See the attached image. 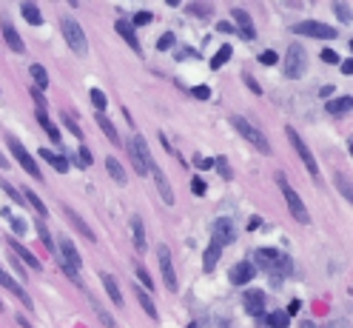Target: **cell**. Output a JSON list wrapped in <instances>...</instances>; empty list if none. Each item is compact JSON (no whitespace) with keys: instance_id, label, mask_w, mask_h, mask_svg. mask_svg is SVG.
<instances>
[{"instance_id":"obj_1","label":"cell","mask_w":353,"mask_h":328,"mask_svg":"<svg viewBox=\"0 0 353 328\" xmlns=\"http://www.w3.org/2000/svg\"><path fill=\"white\" fill-rule=\"evenodd\" d=\"M54 249H57V260H60L63 271L69 274L74 282H80V269H83V260H80L77 249L72 246V240H69V237H60V243H57Z\"/></svg>"},{"instance_id":"obj_2","label":"cell","mask_w":353,"mask_h":328,"mask_svg":"<svg viewBox=\"0 0 353 328\" xmlns=\"http://www.w3.org/2000/svg\"><path fill=\"white\" fill-rule=\"evenodd\" d=\"M276 186H279V191H282V197H285V203H288V209H291V214L296 217V220L302 223V226H307L311 223V214H307V209H305V203H302V197L291 189V183H288V177L279 171L276 174Z\"/></svg>"},{"instance_id":"obj_3","label":"cell","mask_w":353,"mask_h":328,"mask_svg":"<svg viewBox=\"0 0 353 328\" xmlns=\"http://www.w3.org/2000/svg\"><path fill=\"white\" fill-rule=\"evenodd\" d=\"M231 126H234V128H236L239 135L245 137L248 143H254V146L262 151V155H271V143L265 140V135H262V131H259L254 123H248V120L242 117V115H231Z\"/></svg>"},{"instance_id":"obj_4","label":"cell","mask_w":353,"mask_h":328,"mask_svg":"<svg viewBox=\"0 0 353 328\" xmlns=\"http://www.w3.org/2000/svg\"><path fill=\"white\" fill-rule=\"evenodd\" d=\"M285 135H288V140H291V146H294V151H296V155H299V160L305 163V168H307V174H311V177L314 180H319V166H316V157H314V151L311 148H307V143L296 135V128H285Z\"/></svg>"},{"instance_id":"obj_5","label":"cell","mask_w":353,"mask_h":328,"mask_svg":"<svg viewBox=\"0 0 353 328\" xmlns=\"http://www.w3.org/2000/svg\"><path fill=\"white\" fill-rule=\"evenodd\" d=\"M128 151H131V160H134V168H137V174H140V177H143V174H151L154 157H151L148 143H145V137H143V135L131 137V143H128Z\"/></svg>"},{"instance_id":"obj_6","label":"cell","mask_w":353,"mask_h":328,"mask_svg":"<svg viewBox=\"0 0 353 328\" xmlns=\"http://www.w3.org/2000/svg\"><path fill=\"white\" fill-rule=\"evenodd\" d=\"M60 29H63L65 43H69V46H72V52L83 57V55L88 52V40H85V35H83V29H80L77 20H72V17H63V20H60Z\"/></svg>"},{"instance_id":"obj_7","label":"cell","mask_w":353,"mask_h":328,"mask_svg":"<svg viewBox=\"0 0 353 328\" xmlns=\"http://www.w3.org/2000/svg\"><path fill=\"white\" fill-rule=\"evenodd\" d=\"M294 35H305V37H316V40H334L339 32L327 23H319V20H302V23L291 26Z\"/></svg>"},{"instance_id":"obj_8","label":"cell","mask_w":353,"mask_h":328,"mask_svg":"<svg viewBox=\"0 0 353 328\" xmlns=\"http://www.w3.org/2000/svg\"><path fill=\"white\" fill-rule=\"evenodd\" d=\"M307 69V55L302 46H291L288 55H285V77H291V80H299Z\"/></svg>"},{"instance_id":"obj_9","label":"cell","mask_w":353,"mask_h":328,"mask_svg":"<svg viewBox=\"0 0 353 328\" xmlns=\"http://www.w3.org/2000/svg\"><path fill=\"white\" fill-rule=\"evenodd\" d=\"M6 143H9V151H12V155H14V160L20 163V168H23L26 174H32V177H34V180H40V177H43V174H40L37 163L32 160V155H29V151L23 148V143H20L17 137H9Z\"/></svg>"},{"instance_id":"obj_10","label":"cell","mask_w":353,"mask_h":328,"mask_svg":"<svg viewBox=\"0 0 353 328\" xmlns=\"http://www.w3.org/2000/svg\"><path fill=\"white\" fill-rule=\"evenodd\" d=\"M231 243H234V223L228 217H219V220H214V226H211V246L223 249Z\"/></svg>"},{"instance_id":"obj_11","label":"cell","mask_w":353,"mask_h":328,"mask_svg":"<svg viewBox=\"0 0 353 328\" xmlns=\"http://www.w3.org/2000/svg\"><path fill=\"white\" fill-rule=\"evenodd\" d=\"M279 254L282 251H276V249H256V251H251V257H248V262L254 266V271H274V266H276V260H279Z\"/></svg>"},{"instance_id":"obj_12","label":"cell","mask_w":353,"mask_h":328,"mask_svg":"<svg viewBox=\"0 0 353 328\" xmlns=\"http://www.w3.org/2000/svg\"><path fill=\"white\" fill-rule=\"evenodd\" d=\"M157 260H160V271H163L165 289H168V291H176V289H180V282H176V274H174V260H171L168 246H160V249H157Z\"/></svg>"},{"instance_id":"obj_13","label":"cell","mask_w":353,"mask_h":328,"mask_svg":"<svg viewBox=\"0 0 353 328\" xmlns=\"http://www.w3.org/2000/svg\"><path fill=\"white\" fill-rule=\"evenodd\" d=\"M231 20H234V29H239V35L245 40H254L256 37V29H254V20L245 9H231Z\"/></svg>"},{"instance_id":"obj_14","label":"cell","mask_w":353,"mask_h":328,"mask_svg":"<svg viewBox=\"0 0 353 328\" xmlns=\"http://www.w3.org/2000/svg\"><path fill=\"white\" fill-rule=\"evenodd\" d=\"M242 305H245V311L256 320L265 317V291H245L242 294Z\"/></svg>"},{"instance_id":"obj_15","label":"cell","mask_w":353,"mask_h":328,"mask_svg":"<svg viewBox=\"0 0 353 328\" xmlns=\"http://www.w3.org/2000/svg\"><path fill=\"white\" fill-rule=\"evenodd\" d=\"M256 277V271H254V266L248 260H242V262H236V266L231 269V274H228V280H231V286H245V282H251Z\"/></svg>"},{"instance_id":"obj_16","label":"cell","mask_w":353,"mask_h":328,"mask_svg":"<svg viewBox=\"0 0 353 328\" xmlns=\"http://www.w3.org/2000/svg\"><path fill=\"white\" fill-rule=\"evenodd\" d=\"M0 32H3V40H6V46H9L12 52H26V46H23V40H20L17 29L12 26V20L3 17V23H0Z\"/></svg>"},{"instance_id":"obj_17","label":"cell","mask_w":353,"mask_h":328,"mask_svg":"<svg viewBox=\"0 0 353 328\" xmlns=\"http://www.w3.org/2000/svg\"><path fill=\"white\" fill-rule=\"evenodd\" d=\"M151 174H154V180H157V189H160V194H163V203H165V206H174V191H171V183H168V177L163 174V168L154 163V166H151Z\"/></svg>"},{"instance_id":"obj_18","label":"cell","mask_w":353,"mask_h":328,"mask_svg":"<svg viewBox=\"0 0 353 328\" xmlns=\"http://www.w3.org/2000/svg\"><path fill=\"white\" fill-rule=\"evenodd\" d=\"M6 243H9V249L14 251V257H17V260H26V266H29V269H34V271H40V269H43V266H40V260H37V257H34V254H32L26 246H20L14 237H9Z\"/></svg>"},{"instance_id":"obj_19","label":"cell","mask_w":353,"mask_h":328,"mask_svg":"<svg viewBox=\"0 0 353 328\" xmlns=\"http://www.w3.org/2000/svg\"><path fill=\"white\" fill-rule=\"evenodd\" d=\"M114 29H117V35L120 37H125V43L134 52H140V40H137V35H134V26H131V20H125V17H117V23H114Z\"/></svg>"},{"instance_id":"obj_20","label":"cell","mask_w":353,"mask_h":328,"mask_svg":"<svg viewBox=\"0 0 353 328\" xmlns=\"http://www.w3.org/2000/svg\"><path fill=\"white\" fill-rule=\"evenodd\" d=\"M0 286H3L6 291H12V294H14L20 302H26V309H32V300H29V294H26L23 289H20L17 282H14V280H12V277L3 271V266H0Z\"/></svg>"},{"instance_id":"obj_21","label":"cell","mask_w":353,"mask_h":328,"mask_svg":"<svg viewBox=\"0 0 353 328\" xmlns=\"http://www.w3.org/2000/svg\"><path fill=\"white\" fill-rule=\"evenodd\" d=\"M350 108H353V97L345 95V97H336V100H327L325 112L334 115V117H345V115H350Z\"/></svg>"},{"instance_id":"obj_22","label":"cell","mask_w":353,"mask_h":328,"mask_svg":"<svg viewBox=\"0 0 353 328\" xmlns=\"http://www.w3.org/2000/svg\"><path fill=\"white\" fill-rule=\"evenodd\" d=\"M94 120L100 123V128H103V135H105V140H108V143H114V146L120 148V146H123V137L117 135V128H114V123H112V120H108L105 115H100V112L94 115Z\"/></svg>"},{"instance_id":"obj_23","label":"cell","mask_w":353,"mask_h":328,"mask_svg":"<svg viewBox=\"0 0 353 328\" xmlns=\"http://www.w3.org/2000/svg\"><path fill=\"white\" fill-rule=\"evenodd\" d=\"M63 211H65V217H69V220L74 223V229H77V231H80V234H83L85 240H92V243H94V231H92V229H88V223L83 220V217H80V214H77V211H74L72 206H65Z\"/></svg>"},{"instance_id":"obj_24","label":"cell","mask_w":353,"mask_h":328,"mask_svg":"<svg viewBox=\"0 0 353 328\" xmlns=\"http://www.w3.org/2000/svg\"><path fill=\"white\" fill-rule=\"evenodd\" d=\"M40 157L46 160L57 174H65V171H69V160H65L63 155H54V151H49V148H40Z\"/></svg>"},{"instance_id":"obj_25","label":"cell","mask_w":353,"mask_h":328,"mask_svg":"<svg viewBox=\"0 0 353 328\" xmlns=\"http://www.w3.org/2000/svg\"><path fill=\"white\" fill-rule=\"evenodd\" d=\"M105 168H108V174H112V180H114L117 186H125V183H128L125 168L120 166V160H117V157H105Z\"/></svg>"},{"instance_id":"obj_26","label":"cell","mask_w":353,"mask_h":328,"mask_svg":"<svg viewBox=\"0 0 353 328\" xmlns=\"http://www.w3.org/2000/svg\"><path fill=\"white\" fill-rule=\"evenodd\" d=\"M131 237H134V249L143 254L145 251V229L140 217H131Z\"/></svg>"},{"instance_id":"obj_27","label":"cell","mask_w":353,"mask_h":328,"mask_svg":"<svg viewBox=\"0 0 353 328\" xmlns=\"http://www.w3.org/2000/svg\"><path fill=\"white\" fill-rule=\"evenodd\" d=\"M37 123L43 126V131L49 135V140H52V143H60V140H63V137H60V128L49 120V115H46V112H37Z\"/></svg>"},{"instance_id":"obj_28","label":"cell","mask_w":353,"mask_h":328,"mask_svg":"<svg viewBox=\"0 0 353 328\" xmlns=\"http://www.w3.org/2000/svg\"><path fill=\"white\" fill-rule=\"evenodd\" d=\"M100 280H103V286H105V291H108V297H112V302H117V305H123V297H120V286H117V280L112 277V274H100Z\"/></svg>"},{"instance_id":"obj_29","label":"cell","mask_w":353,"mask_h":328,"mask_svg":"<svg viewBox=\"0 0 353 328\" xmlns=\"http://www.w3.org/2000/svg\"><path fill=\"white\" fill-rule=\"evenodd\" d=\"M20 197H23V200H26V203H29V206H32V209L40 214V217H46V214H49L46 203H43V200H40V197H37L32 189H23V194H20Z\"/></svg>"},{"instance_id":"obj_30","label":"cell","mask_w":353,"mask_h":328,"mask_svg":"<svg viewBox=\"0 0 353 328\" xmlns=\"http://www.w3.org/2000/svg\"><path fill=\"white\" fill-rule=\"evenodd\" d=\"M219 254H223V249H216V246H208V249H205V254H203V269H205V274H211V271L216 269Z\"/></svg>"},{"instance_id":"obj_31","label":"cell","mask_w":353,"mask_h":328,"mask_svg":"<svg viewBox=\"0 0 353 328\" xmlns=\"http://www.w3.org/2000/svg\"><path fill=\"white\" fill-rule=\"evenodd\" d=\"M137 300H140V305H143V311H145L151 320H157V305H154L151 294H148L145 289H140V286H137Z\"/></svg>"},{"instance_id":"obj_32","label":"cell","mask_w":353,"mask_h":328,"mask_svg":"<svg viewBox=\"0 0 353 328\" xmlns=\"http://www.w3.org/2000/svg\"><path fill=\"white\" fill-rule=\"evenodd\" d=\"M29 72H32V77H34V86H37V89H49V72L43 69L40 63H32V66H29Z\"/></svg>"},{"instance_id":"obj_33","label":"cell","mask_w":353,"mask_h":328,"mask_svg":"<svg viewBox=\"0 0 353 328\" xmlns=\"http://www.w3.org/2000/svg\"><path fill=\"white\" fill-rule=\"evenodd\" d=\"M20 12H23L26 23H32V26H43V15H40V9H37L34 3H23V6H20Z\"/></svg>"},{"instance_id":"obj_34","label":"cell","mask_w":353,"mask_h":328,"mask_svg":"<svg viewBox=\"0 0 353 328\" xmlns=\"http://www.w3.org/2000/svg\"><path fill=\"white\" fill-rule=\"evenodd\" d=\"M265 325L268 328H288L291 325V317L285 311H271L268 317H265Z\"/></svg>"},{"instance_id":"obj_35","label":"cell","mask_w":353,"mask_h":328,"mask_svg":"<svg viewBox=\"0 0 353 328\" xmlns=\"http://www.w3.org/2000/svg\"><path fill=\"white\" fill-rule=\"evenodd\" d=\"M37 234H40V240H43V246H46L54 257H57V249H54V240H52V234H49V229H46V223H43V220H37Z\"/></svg>"},{"instance_id":"obj_36","label":"cell","mask_w":353,"mask_h":328,"mask_svg":"<svg viewBox=\"0 0 353 328\" xmlns=\"http://www.w3.org/2000/svg\"><path fill=\"white\" fill-rule=\"evenodd\" d=\"M231 55H234V49H231V46H223V49H219V52L211 57V69H223V66L231 60Z\"/></svg>"},{"instance_id":"obj_37","label":"cell","mask_w":353,"mask_h":328,"mask_svg":"<svg viewBox=\"0 0 353 328\" xmlns=\"http://www.w3.org/2000/svg\"><path fill=\"white\" fill-rule=\"evenodd\" d=\"M185 12H191V15H196V17H205V20H208V17L214 15V6H211V3H188Z\"/></svg>"},{"instance_id":"obj_38","label":"cell","mask_w":353,"mask_h":328,"mask_svg":"<svg viewBox=\"0 0 353 328\" xmlns=\"http://www.w3.org/2000/svg\"><path fill=\"white\" fill-rule=\"evenodd\" d=\"M92 305H94V311L100 314V320H103V325H105V328H117V322L112 320V314H108V311L103 309V305H100V302H97L94 297H92Z\"/></svg>"},{"instance_id":"obj_39","label":"cell","mask_w":353,"mask_h":328,"mask_svg":"<svg viewBox=\"0 0 353 328\" xmlns=\"http://www.w3.org/2000/svg\"><path fill=\"white\" fill-rule=\"evenodd\" d=\"M336 186H339V191L345 194V200L350 203V200H353V191H350V177H345V174H336Z\"/></svg>"},{"instance_id":"obj_40","label":"cell","mask_w":353,"mask_h":328,"mask_svg":"<svg viewBox=\"0 0 353 328\" xmlns=\"http://www.w3.org/2000/svg\"><path fill=\"white\" fill-rule=\"evenodd\" d=\"M63 126L69 128V131H72V135H74L77 140H83V128L74 123V117H72V115H63Z\"/></svg>"},{"instance_id":"obj_41","label":"cell","mask_w":353,"mask_h":328,"mask_svg":"<svg viewBox=\"0 0 353 328\" xmlns=\"http://www.w3.org/2000/svg\"><path fill=\"white\" fill-rule=\"evenodd\" d=\"M9 226H12V231H14V234H26V231H29V226H26L23 217H14V214L9 217Z\"/></svg>"},{"instance_id":"obj_42","label":"cell","mask_w":353,"mask_h":328,"mask_svg":"<svg viewBox=\"0 0 353 328\" xmlns=\"http://www.w3.org/2000/svg\"><path fill=\"white\" fill-rule=\"evenodd\" d=\"M176 43V37H174V32H165V35H160V40H157V49L160 52H168L171 46Z\"/></svg>"},{"instance_id":"obj_43","label":"cell","mask_w":353,"mask_h":328,"mask_svg":"<svg viewBox=\"0 0 353 328\" xmlns=\"http://www.w3.org/2000/svg\"><path fill=\"white\" fill-rule=\"evenodd\" d=\"M92 103H94V108H97V112L103 115V112H105V103H108V100H105V95H103L100 89H92Z\"/></svg>"},{"instance_id":"obj_44","label":"cell","mask_w":353,"mask_h":328,"mask_svg":"<svg viewBox=\"0 0 353 328\" xmlns=\"http://www.w3.org/2000/svg\"><path fill=\"white\" fill-rule=\"evenodd\" d=\"M151 20H154V15H151V12H137V15H134V20H131V26H148Z\"/></svg>"},{"instance_id":"obj_45","label":"cell","mask_w":353,"mask_h":328,"mask_svg":"<svg viewBox=\"0 0 353 328\" xmlns=\"http://www.w3.org/2000/svg\"><path fill=\"white\" fill-rule=\"evenodd\" d=\"M214 166L219 168V174H223L225 180H231V166L225 163V157H216V160H214Z\"/></svg>"},{"instance_id":"obj_46","label":"cell","mask_w":353,"mask_h":328,"mask_svg":"<svg viewBox=\"0 0 353 328\" xmlns=\"http://www.w3.org/2000/svg\"><path fill=\"white\" fill-rule=\"evenodd\" d=\"M137 277H140V282L145 286V291L151 294V289H154V280H151V274H148L145 269H137Z\"/></svg>"},{"instance_id":"obj_47","label":"cell","mask_w":353,"mask_h":328,"mask_svg":"<svg viewBox=\"0 0 353 328\" xmlns=\"http://www.w3.org/2000/svg\"><path fill=\"white\" fill-rule=\"evenodd\" d=\"M334 12H336V17L342 20V23H350V9H347L345 3H336V6H334Z\"/></svg>"},{"instance_id":"obj_48","label":"cell","mask_w":353,"mask_h":328,"mask_svg":"<svg viewBox=\"0 0 353 328\" xmlns=\"http://www.w3.org/2000/svg\"><path fill=\"white\" fill-rule=\"evenodd\" d=\"M191 95H194L196 100H208V97H211V89H208V86H194Z\"/></svg>"},{"instance_id":"obj_49","label":"cell","mask_w":353,"mask_h":328,"mask_svg":"<svg viewBox=\"0 0 353 328\" xmlns=\"http://www.w3.org/2000/svg\"><path fill=\"white\" fill-rule=\"evenodd\" d=\"M191 191H194L196 197H203V194H205V180H203V177H194V180H191Z\"/></svg>"},{"instance_id":"obj_50","label":"cell","mask_w":353,"mask_h":328,"mask_svg":"<svg viewBox=\"0 0 353 328\" xmlns=\"http://www.w3.org/2000/svg\"><path fill=\"white\" fill-rule=\"evenodd\" d=\"M29 92H32V97H34V103L40 106V112H43V108H46V97H43V92L37 89V86H32V89H29Z\"/></svg>"},{"instance_id":"obj_51","label":"cell","mask_w":353,"mask_h":328,"mask_svg":"<svg viewBox=\"0 0 353 328\" xmlns=\"http://www.w3.org/2000/svg\"><path fill=\"white\" fill-rule=\"evenodd\" d=\"M259 63H262V66H274V63H276V52H271V49L262 52V55H259Z\"/></svg>"},{"instance_id":"obj_52","label":"cell","mask_w":353,"mask_h":328,"mask_svg":"<svg viewBox=\"0 0 353 328\" xmlns=\"http://www.w3.org/2000/svg\"><path fill=\"white\" fill-rule=\"evenodd\" d=\"M242 80H245V86H248V89L254 92V95H262V89H259V83L251 77V75H242Z\"/></svg>"},{"instance_id":"obj_53","label":"cell","mask_w":353,"mask_h":328,"mask_svg":"<svg viewBox=\"0 0 353 328\" xmlns=\"http://www.w3.org/2000/svg\"><path fill=\"white\" fill-rule=\"evenodd\" d=\"M322 60H325V63H339V55H336L334 49H325V52H322Z\"/></svg>"},{"instance_id":"obj_54","label":"cell","mask_w":353,"mask_h":328,"mask_svg":"<svg viewBox=\"0 0 353 328\" xmlns=\"http://www.w3.org/2000/svg\"><path fill=\"white\" fill-rule=\"evenodd\" d=\"M0 186H3V191H6L9 197H14V200H17V203H23V197H20V191H14V189H12L9 183H0Z\"/></svg>"},{"instance_id":"obj_55","label":"cell","mask_w":353,"mask_h":328,"mask_svg":"<svg viewBox=\"0 0 353 328\" xmlns=\"http://www.w3.org/2000/svg\"><path fill=\"white\" fill-rule=\"evenodd\" d=\"M194 166H196V168H211V166H214V160H205V157L196 155V157H194Z\"/></svg>"},{"instance_id":"obj_56","label":"cell","mask_w":353,"mask_h":328,"mask_svg":"<svg viewBox=\"0 0 353 328\" xmlns=\"http://www.w3.org/2000/svg\"><path fill=\"white\" fill-rule=\"evenodd\" d=\"M327 328H350V322H347L345 317H339V320H334V322H330Z\"/></svg>"},{"instance_id":"obj_57","label":"cell","mask_w":353,"mask_h":328,"mask_svg":"<svg viewBox=\"0 0 353 328\" xmlns=\"http://www.w3.org/2000/svg\"><path fill=\"white\" fill-rule=\"evenodd\" d=\"M285 314H288V317H294V314H299V300H294V302L288 305V311H285Z\"/></svg>"},{"instance_id":"obj_58","label":"cell","mask_w":353,"mask_h":328,"mask_svg":"<svg viewBox=\"0 0 353 328\" xmlns=\"http://www.w3.org/2000/svg\"><path fill=\"white\" fill-rule=\"evenodd\" d=\"M342 72H345V75H353V60H350V57L342 63Z\"/></svg>"},{"instance_id":"obj_59","label":"cell","mask_w":353,"mask_h":328,"mask_svg":"<svg viewBox=\"0 0 353 328\" xmlns=\"http://www.w3.org/2000/svg\"><path fill=\"white\" fill-rule=\"evenodd\" d=\"M330 95H334V86H322L319 89V97H330Z\"/></svg>"},{"instance_id":"obj_60","label":"cell","mask_w":353,"mask_h":328,"mask_svg":"<svg viewBox=\"0 0 353 328\" xmlns=\"http://www.w3.org/2000/svg\"><path fill=\"white\" fill-rule=\"evenodd\" d=\"M216 29H219V32H236V29H234V23H219Z\"/></svg>"},{"instance_id":"obj_61","label":"cell","mask_w":353,"mask_h":328,"mask_svg":"<svg viewBox=\"0 0 353 328\" xmlns=\"http://www.w3.org/2000/svg\"><path fill=\"white\" fill-rule=\"evenodd\" d=\"M299 328H319V325H316L314 320H302V322H299Z\"/></svg>"},{"instance_id":"obj_62","label":"cell","mask_w":353,"mask_h":328,"mask_svg":"<svg viewBox=\"0 0 353 328\" xmlns=\"http://www.w3.org/2000/svg\"><path fill=\"white\" fill-rule=\"evenodd\" d=\"M259 223H262V220H259V217H251V223H248V229H251V231H254V229H256V226H259Z\"/></svg>"},{"instance_id":"obj_63","label":"cell","mask_w":353,"mask_h":328,"mask_svg":"<svg viewBox=\"0 0 353 328\" xmlns=\"http://www.w3.org/2000/svg\"><path fill=\"white\" fill-rule=\"evenodd\" d=\"M0 166H3V168H9V160L3 157V151H0Z\"/></svg>"},{"instance_id":"obj_64","label":"cell","mask_w":353,"mask_h":328,"mask_svg":"<svg viewBox=\"0 0 353 328\" xmlns=\"http://www.w3.org/2000/svg\"><path fill=\"white\" fill-rule=\"evenodd\" d=\"M0 311H3V300H0Z\"/></svg>"}]
</instances>
